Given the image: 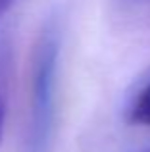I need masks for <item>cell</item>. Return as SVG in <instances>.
<instances>
[{"label": "cell", "instance_id": "5", "mask_svg": "<svg viewBox=\"0 0 150 152\" xmlns=\"http://www.w3.org/2000/svg\"><path fill=\"white\" fill-rule=\"evenodd\" d=\"M127 2H133V4H150V0H127Z\"/></svg>", "mask_w": 150, "mask_h": 152}, {"label": "cell", "instance_id": "1", "mask_svg": "<svg viewBox=\"0 0 150 152\" xmlns=\"http://www.w3.org/2000/svg\"><path fill=\"white\" fill-rule=\"evenodd\" d=\"M60 46V23H58V19H50L42 27L33 50L25 152H48L54 129V112H56L54 108H56Z\"/></svg>", "mask_w": 150, "mask_h": 152}, {"label": "cell", "instance_id": "2", "mask_svg": "<svg viewBox=\"0 0 150 152\" xmlns=\"http://www.w3.org/2000/svg\"><path fill=\"white\" fill-rule=\"evenodd\" d=\"M10 66H12V54L10 45L4 37H0V139L4 131L6 121V93H8V79H10Z\"/></svg>", "mask_w": 150, "mask_h": 152}, {"label": "cell", "instance_id": "3", "mask_svg": "<svg viewBox=\"0 0 150 152\" xmlns=\"http://www.w3.org/2000/svg\"><path fill=\"white\" fill-rule=\"evenodd\" d=\"M127 119L133 125H150V81L141 87L133 102L129 104Z\"/></svg>", "mask_w": 150, "mask_h": 152}, {"label": "cell", "instance_id": "4", "mask_svg": "<svg viewBox=\"0 0 150 152\" xmlns=\"http://www.w3.org/2000/svg\"><path fill=\"white\" fill-rule=\"evenodd\" d=\"M14 4H17V0H0V19L14 8Z\"/></svg>", "mask_w": 150, "mask_h": 152}]
</instances>
